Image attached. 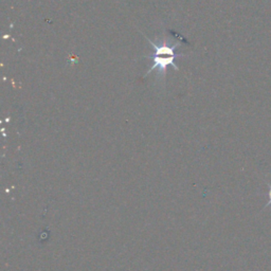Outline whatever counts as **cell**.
<instances>
[{"label":"cell","instance_id":"1","mask_svg":"<svg viewBox=\"0 0 271 271\" xmlns=\"http://www.w3.org/2000/svg\"><path fill=\"white\" fill-rule=\"evenodd\" d=\"M149 45L155 49V53L154 56L147 57L149 59H153L154 64L151 65V67L149 69L148 72H151L154 70H158L159 73H165L167 71V67L168 66H173L175 70H177V66L174 64L175 59L178 57H181L182 54H177L175 53V49L179 46V44H175L173 47H170L168 45H166L164 41H161V44L159 46H157L155 44V41H151L150 39H148Z\"/></svg>","mask_w":271,"mask_h":271},{"label":"cell","instance_id":"2","mask_svg":"<svg viewBox=\"0 0 271 271\" xmlns=\"http://www.w3.org/2000/svg\"><path fill=\"white\" fill-rule=\"evenodd\" d=\"M268 198H269V202H268V204H271V188H270V190H269V192H268Z\"/></svg>","mask_w":271,"mask_h":271}]
</instances>
